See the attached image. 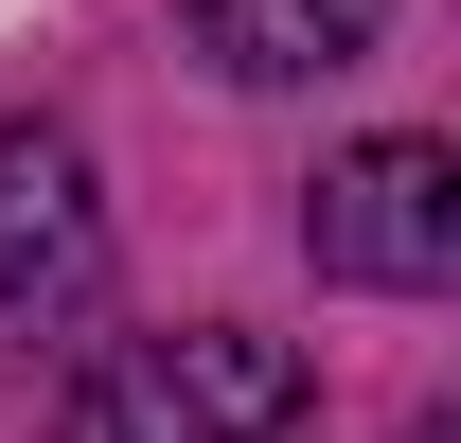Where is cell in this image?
Wrapping results in <instances>:
<instances>
[{
    "label": "cell",
    "mask_w": 461,
    "mask_h": 443,
    "mask_svg": "<svg viewBox=\"0 0 461 443\" xmlns=\"http://www.w3.org/2000/svg\"><path fill=\"white\" fill-rule=\"evenodd\" d=\"M408 443H461V426H444V408H426V426H408Z\"/></svg>",
    "instance_id": "obj_5"
},
{
    "label": "cell",
    "mask_w": 461,
    "mask_h": 443,
    "mask_svg": "<svg viewBox=\"0 0 461 443\" xmlns=\"http://www.w3.org/2000/svg\"><path fill=\"white\" fill-rule=\"evenodd\" d=\"M107 302V195L71 124H0V337H71Z\"/></svg>",
    "instance_id": "obj_3"
},
{
    "label": "cell",
    "mask_w": 461,
    "mask_h": 443,
    "mask_svg": "<svg viewBox=\"0 0 461 443\" xmlns=\"http://www.w3.org/2000/svg\"><path fill=\"white\" fill-rule=\"evenodd\" d=\"M302 249H320V284H373V302H426V284H461V142L391 124V142L320 160V195H302Z\"/></svg>",
    "instance_id": "obj_2"
},
{
    "label": "cell",
    "mask_w": 461,
    "mask_h": 443,
    "mask_svg": "<svg viewBox=\"0 0 461 443\" xmlns=\"http://www.w3.org/2000/svg\"><path fill=\"white\" fill-rule=\"evenodd\" d=\"M302 355L249 320H195V337H107L89 373L54 390V443H302Z\"/></svg>",
    "instance_id": "obj_1"
},
{
    "label": "cell",
    "mask_w": 461,
    "mask_h": 443,
    "mask_svg": "<svg viewBox=\"0 0 461 443\" xmlns=\"http://www.w3.org/2000/svg\"><path fill=\"white\" fill-rule=\"evenodd\" d=\"M177 18H195V54L230 89H302V71H355L391 36V0H177Z\"/></svg>",
    "instance_id": "obj_4"
}]
</instances>
